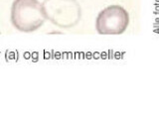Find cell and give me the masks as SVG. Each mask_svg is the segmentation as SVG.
Here are the masks:
<instances>
[{
	"instance_id": "1",
	"label": "cell",
	"mask_w": 159,
	"mask_h": 124,
	"mask_svg": "<svg viewBox=\"0 0 159 124\" xmlns=\"http://www.w3.org/2000/svg\"><path fill=\"white\" fill-rule=\"evenodd\" d=\"M46 19L43 5L38 0H14L11 7V22L19 31H36Z\"/></svg>"
},
{
	"instance_id": "2",
	"label": "cell",
	"mask_w": 159,
	"mask_h": 124,
	"mask_svg": "<svg viewBox=\"0 0 159 124\" xmlns=\"http://www.w3.org/2000/svg\"><path fill=\"white\" fill-rule=\"evenodd\" d=\"M42 5L46 18L59 27H73L81 18L76 0H45Z\"/></svg>"
},
{
	"instance_id": "3",
	"label": "cell",
	"mask_w": 159,
	"mask_h": 124,
	"mask_svg": "<svg viewBox=\"0 0 159 124\" xmlns=\"http://www.w3.org/2000/svg\"><path fill=\"white\" fill-rule=\"evenodd\" d=\"M129 24V15L123 7L111 5L99 12L96 29L101 35H120Z\"/></svg>"
}]
</instances>
